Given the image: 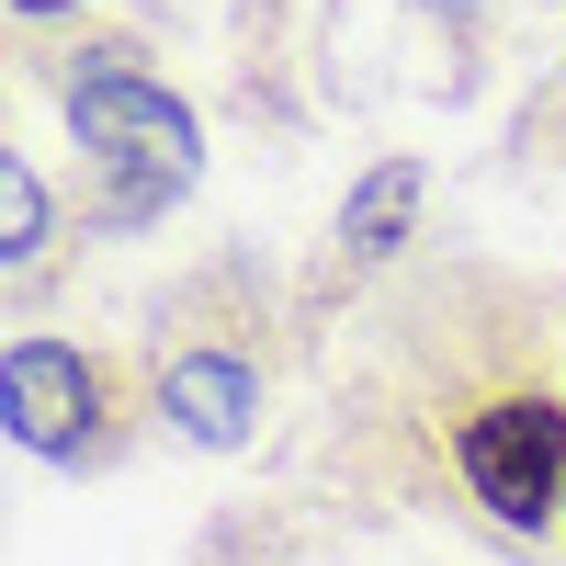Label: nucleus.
<instances>
[{
    "mask_svg": "<svg viewBox=\"0 0 566 566\" xmlns=\"http://www.w3.org/2000/svg\"><path fill=\"white\" fill-rule=\"evenodd\" d=\"M408 216H419V159H374L352 181V205H340V250L352 261H386L408 239Z\"/></svg>",
    "mask_w": 566,
    "mask_h": 566,
    "instance_id": "39448f33",
    "label": "nucleus"
},
{
    "mask_svg": "<svg viewBox=\"0 0 566 566\" xmlns=\"http://www.w3.org/2000/svg\"><path fill=\"white\" fill-rule=\"evenodd\" d=\"M453 464H464V488H476L499 522H555L566 510V408L555 397H488V408H464V431H453Z\"/></svg>",
    "mask_w": 566,
    "mask_h": 566,
    "instance_id": "f03ea898",
    "label": "nucleus"
},
{
    "mask_svg": "<svg viewBox=\"0 0 566 566\" xmlns=\"http://www.w3.org/2000/svg\"><path fill=\"white\" fill-rule=\"evenodd\" d=\"M0 419H12L23 453L80 464L103 442V363L80 340H12V363H0Z\"/></svg>",
    "mask_w": 566,
    "mask_h": 566,
    "instance_id": "7ed1b4c3",
    "label": "nucleus"
},
{
    "mask_svg": "<svg viewBox=\"0 0 566 566\" xmlns=\"http://www.w3.org/2000/svg\"><path fill=\"white\" fill-rule=\"evenodd\" d=\"M0 216H12V239H0L12 261H34V250H45V227H57V216H45V181H34L23 159H0Z\"/></svg>",
    "mask_w": 566,
    "mask_h": 566,
    "instance_id": "423d86ee",
    "label": "nucleus"
},
{
    "mask_svg": "<svg viewBox=\"0 0 566 566\" xmlns=\"http://www.w3.org/2000/svg\"><path fill=\"white\" fill-rule=\"evenodd\" d=\"M12 12H57V0H12Z\"/></svg>",
    "mask_w": 566,
    "mask_h": 566,
    "instance_id": "0eeeda50",
    "label": "nucleus"
},
{
    "mask_svg": "<svg viewBox=\"0 0 566 566\" xmlns=\"http://www.w3.org/2000/svg\"><path fill=\"white\" fill-rule=\"evenodd\" d=\"M69 125H80V148L114 170V193H103L114 227L170 216V193H181V181H193V159H205L193 103H181V91H159L148 69H125V57H91V69L69 80Z\"/></svg>",
    "mask_w": 566,
    "mask_h": 566,
    "instance_id": "f257e3e1",
    "label": "nucleus"
},
{
    "mask_svg": "<svg viewBox=\"0 0 566 566\" xmlns=\"http://www.w3.org/2000/svg\"><path fill=\"white\" fill-rule=\"evenodd\" d=\"M159 419H170L181 442H205V453H239L250 419H261V374L239 352H181L159 374Z\"/></svg>",
    "mask_w": 566,
    "mask_h": 566,
    "instance_id": "20e7f679",
    "label": "nucleus"
}]
</instances>
